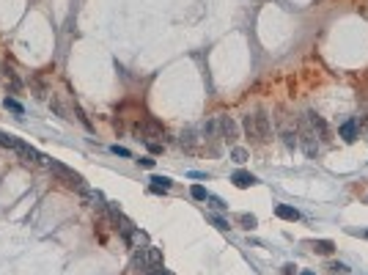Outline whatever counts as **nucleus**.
Returning a JSON list of instances; mask_svg holds the SVG:
<instances>
[{
	"label": "nucleus",
	"mask_w": 368,
	"mask_h": 275,
	"mask_svg": "<svg viewBox=\"0 0 368 275\" xmlns=\"http://www.w3.org/2000/svg\"><path fill=\"white\" fill-rule=\"evenodd\" d=\"M242 127H244V132H248L250 143H256V146H264L272 138V121H269L267 113H261V110L248 113V116L242 118Z\"/></svg>",
	"instance_id": "1"
},
{
	"label": "nucleus",
	"mask_w": 368,
	"mask_h": 275,
	"mask_svg": "<svg viewBox=\"0 0 368 275\" xmlns=\"http://www.w3.org/2000/svg\"><path fill=\"white\" fill-rule=\"evenodd\" d=\"M50 171L55 173V179L58 182H64L66 187H72V190H80V193H85L88 187H85V182H83V176H80L77 171H72V168H66L64 163H58V160H50Z\"/></svg>",
	"instance_id": "2"
},
{
	"label": "nucleus",
	"mask_w": 368,
	"mask_h": 275,
	"mask_svg": "<svg viewBox=\"0 0 368 275\" xmlns=\"http://www.w3.org/2000/svg\"><path fill=\"white\" fill-rule=\"evenodd\" d=\"M297 146H302V151L308 154V157H316L319 154V140H316L313 127L308 124V118H302L297 127Z\"/></svg>",
	"instance_id": "3"
},
{
	"label": "nucleus",
	"mask_w": 368,
	"mask_h": 275,
	"mask_svg": "<svg viewBox=\"0 0 368 275\" xmlns=\"http://www.w3.org/2000/svg\"><path fill=\"white\" fill-rule=\"evenodd\" d=\"M138 135L146 140V143H157L160 138H165V130H162V124L154 121V118H143L138 124Z\"/></svg>",
	"instance_id": "4"
},
{
	"label": "nucleus",
	"mask_w": 368,
	"mask_h": 275,
	"mask_svg": "<svg viewBox=\"0 0 368 275\" xmlns=\"http://www.w3.org/2000/svg\"><path fill=\"white\" fill-rule=\"evenodd\" d=\"M278 124H281V138H283L286 149L294 151L297 149V127H294V121H291L286 113H281V116H278Z\"/></svg>",
	"instance_id": "5"
},
{
	"label": "nucleus",
	"mask_w": 368,
	"mask_h": 275,
	"mask_svg": "<svg viewBox=\"0 0 368 275\" xmlns=\"http://www.w3.org/2000/svg\"><path fill=\"white\" fill-rule=\"evenodd\" d=\"M107 212H110V220L115 223V229H118V234H121L124 239H129V234L135 231L132 220H127V218H124V212H121L115 204H107Z\"/></svg>",
	"instance_id": "6"
},
{
	"label": "nucleus",
	"mask_w": 368,
	"mask_h": 275,
	"mask_svg": "<svg viewBox=\"0 0 368 275\" xmlns=\"http://www.w3.org/2000/svg\"><path fill=\"white\" fill-rule=\"evenodd\" d=\"M217 130H220V138L228 140V143H234L236 138H239V127L231 116H217Z\"/></svg>",
	"instance_id": "7"
},
{
	"label": "nucleus",
	"mask_w": 368,
	"mask_h": 275,
	"mask_svg": "<svg viewBox=\"0 0 368 275\" xmlns=\"http://www.w3.org/2000/svg\"><path fill=\"white\" fill-rule=\"evenodd\" d=\"M305 118H308V124L313 127V132H316V138H322V140H330V127L324 124V118L322 116H316V113H305Z\"/></svg>",
	"instance_id": "8"
},
{
	"label": "nucleus",
	"mask_w": 368,
	"mask_h": 275,
	"mask_svg": "<svg viewBox=\"0 0 368 275\" xmlns=\"http://www.w3.org/2000/svg\"><path fill=\"white\" fill-rule=\"evenodd\" d=\"M338 135L344 138L346 143H352V140H357V138H360V124H357V118H349V121H346V124H341Z\"/></svg>",
	"instance_id": "9"
},
{
	"label": "nucleus",
	"mask_w": 368,
	"mask_h": 275,
	"mask_svg": "<svg viewBox=\"0 0 368 275\" xmlns=\"http://www.w3.org/2000/svg\"><path fill=\"white\" fill-rule=\"evenodd\" d=\"M231 182L239 187V190H244V187L258 185V179L253 176V173H248V171H234V173H231Z\"/></svg>",
	"instance_id": "10"
},
{
	"label": "nucleus",
	"mask_w": 368,
	"mask_h": 275,
	"mask_svg": "<svg viewBox=\"0 0 368 275\" xmlns=\"http://www.w3.org/2000/svg\"><path fill=\"white\" fill-rule=\"evenodd\" d=\"M129 267H132L135 272H148V264H146V248H140V251L132 253V261H129Z\"/></svg>",
	"instance_id": "11"
},
{
	"label": "nucleus",
	"mask_w": 368,
	"mask_h": 275,
	"mask_svg": "<svg viewBox=\"0 0 368 275\" xmlns=\"http://www.w3.org/2000/svg\"><path fill=\"white\" fill-rule=\"evenodd\" d=\"M146 264H148V270L162 267V251L160 248H146Z\"/></svg>",
	"instance_id": "12"
},
{
	"label": "nucleus",
	"mask_w": 368,
	"mask_h": 275,
	"mask_svg": "<svg viewBox=\"0 0 368 275\" xmlns=\"http://www.w3.org/2000/svg\"><path fill=\"white\" fill-rule=\"evenodd\" d=\"M275 215H278L281 220H291V223L299 220V212L294 209V206H286V204H278V206H275Z\"/></svg>",
	"instance_id": "13"
},
{
	"label": "nucleus",
	"mask_w": 368,
	"mask_h": 275,
	"mask_svg": "<svg viewBox=\"0 0 368 275\" xmlns=\"http://www.w3.org/2000/svg\"><path fill=\"white\" fill-rule=\"evenodd\" d=\"M313 251L322 253V256H330V253L335 251V242H332V239H316V242H313Z\"/></svg>",
	"instance_id": "14"
},
{
	"label": "nucleus",
	"mask_w": 368,
	"mask_h": 275,
	"mask_svg": "<svg viewBox=\"0 0 368 275\" xmlns=\"http://www.w3.org/2000/svg\"><path fill=\"white\" fill-rule=\"evenodd\" d=\"M170 190V179L168 176H154L151 179V193H168Z\"/></svg>",
	"instance_id": "15"
},
{
	"label": "nucleus",
	"mask_w": 368,
	"mask_h": 275,
	"mask_svg": "<svg viewBox=\"0 0 368 275\" xmlns=\"http://www.w3.org/2000/svg\"><path fill=\"white\" fill-rule=\"evenodd\" d=\"M236 220H239V223H242V229H248V231H250V229H256V223H258V220H256V215H248V212H242Z\"/></svg>",
	"instance_id": "16"
},
{
	"label": "nucleus",
	"mask_w": 368,
	"mask_h": 275,
	"mask_svg": "<svg viewBox=\"0 0 368 275\" xmlns=\"http://www.w3.org/2000/svg\"><path fill=\"white\" fill-rule=\"evenodd\" d=\"M190 196H193L195 201H206V198H209V193H206V187L195 185V187H193V190H190Z\"/></svg>",
	"instance_id": "17"
},
{
	"label": "nucleus",
	"mask_w": 368,
	"mask_h": 275,
	"mask_svg": "<svg viewBox=\"0 0 368 275\" xmlns=\"http://www.w3.org/2000/svg\"><path fill=\"white\" fill-rule=\"evenodd\" d=\"M327 272H349V267H346L344 261H330V264H327Z\"/></svg>",
	"instance_id": "18"
},
{
	"label": "nucleus",
	"mask_w": 368,
	"mask_h": 275,
	"mask_svg": "<svg viewBox=\"0 0 368 275\" xmlns=\"http://www.w3.org/2000/svg\"><path fill=\"white\" fill-rule=\"evenodd\" d=\"M231 157H234V163H248V151H244V149H234V151H231Z\"/></svg>",
	"instance_id": "19"
},
{
	"label": "nucleus",
	"mask_w": 368,
	"mask_h": 275,
	"mask_svg": "<svg viewBox=\"0 0 368 275\" xmlns=\"http://www.w3.org/2000/svg\"><path fill=\"white\" fill-rule=\"evenodd\" d=\"M3 105L9 107V110H14V113H22V105H19L17 99H9V97H6V102H3Z\"/></svg>",
	"instance_id": "20"
},
{
	"label": "nucleus",
	"mask_w": 368,
	"mask_h": 275,
	"mask_svg": "<svg viewBox=\"0 0 368 275\" xmlns=\"http://www.w3.org/2000/svg\"><path fill=\"white\" fill-rule=\"evenodd\" d=\"M113 154H118V157H129V149H124V146H113Z\"/></svg>",
	"instance_id": "21"
},
{
	"label": "nucleus",
	"mask_w": 368,
	"mask_h": 275,
	"mask_svg": "<svg viewBox=\"0 0 368 275\" xmlns=\"http://www.w3.org/2000/svg\"><path fill=\"white\" fill-rule=\"evenodd\" d=\"M138 163L143 165V168H154V160H151V157H140Z\"/></svg>",
	"instance_id": "22"
},
{
	"label": "nucleus",
	"mask_w": 368,
	"mask_h": 275,
	"mask_svg": "<svg viewBox=\"0 0 368 275\" xmlns=\"http://www.w3.org/2000/svg\"><path fill=\"white\" fill-rule=\"evenodd\" d=\"M212 223L217 226V229H223V231L228 229V223H226V220H223V218H212Z\"/></svg>",
	"instance_id": "23"
},
{
	"label": "nucleus",
	"mask_w": 368,
	"mask_h": 275,
	"mask_svg": "<svg viewBox=\"0 0 368 275\" xmlns=\"http://www.w3.org/2000/svg\"><path fill=\"white\" fill-rule=\"evenodd\" d=\"M209 201H212V206H217V209H226V204H223V201H220V198L209 196Z\"/></svg>",
	"instance_id": "24"
},
{
	"label": "nucleus",
	"mask_w": 368,
	"mask_h": 275,
	"mask_svg": "<svg viewBox=\"0 0 368 275\" xmlns=\"http://www.w3.org/2000/svg\"><path fill=\"white\" fill-rule=\"evenodd\" d=\"M190 176H193V179H209V173H203V171H193Z\"/></svg>",
	"instance_id": "25"
},
{
	"label": "nucleus",
	"mask_w": 368,
	"mask_h": 275,
	"mask_svg": "<svg viewBox=\"0 0 368 275\" xmlns=\"http://www.w3.org/2000/svg\"><path fill=\"white\" fill-rule=\"evenodd\" d=\"M294 270H297L294 264H286V267H283V275H294Z\"/></svg>",
	"instance_id": "26"
},
{
	"label": "nucleus",
	"mask_w": 368,
	"mask_h": 275,
	"mask_svg": "<svg viewBox=\"0 0 368 275\" xmlns=\"http://www.w3.org/2000/svg\"><path fill=\"white\" fill-rule=\"evenodd\" d=\"M148 149H151V151L157 154V151H162V143H148Z\"/></svg>",
	"instance_id": "27"
},
{
	"label": "nucleus",
	"mask_w": 368,
	"mask_h": 275,
	"mask_svg": "<svg viewBox=\"0 0 368 275\" xmlns=\"http://www.w3.org/2000/svg\"><path fill=\"white\" fill-rule=\"evenodd\" d=\"M160 275H173L170 270H165V267H160Z\"/></svg>",
	"instance_id": "28"
},
{
	"label": "nucleus",
	"mask_w": 368,
	"mask_h": 275,
	"mask_svg": "<svg viewBox=\"0 0 368 275\" xmlns=\"http://www.w3.org/2000/svg\"><path fill=\"white\" fill-rule=\"evenodd\" d=\"M299 275H316V272H313V270H302V272H299Z\"/></svg>",
	"instance_id": "29"
},
{
	"label": "nucleus",
	"mask_w": 368,
	"mask_h": 275,
	"mask_svg": "<svg viewBox=\"0 0 368 275\" xmlns=\"http://www.w3.org/2000/svg\"><path fill=\"white\" fill-rule=\"evenodd\" d=\"M365 237H368V231H365Z\"/></svg>",
	"instance_id": "30"
}]
</instances>
